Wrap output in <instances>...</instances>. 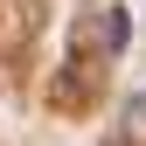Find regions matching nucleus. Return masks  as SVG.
<instances>
[{"label": "nucleus", "instance_id": "obj_1", "mask_svg": "<svg viewBox=\"0 0 146 146\" xmlns=\"http://www.w3.org/2000/svg\"><path fill=\"white\" fill-rule=\"evenodd\" d=\"M98 42H104V49H125V7H118V0L98 7Z\"/></svg>", "mask_w": 146, "mask_h": 146}, {"label": "nucleus", "instance_id": "obj_2", "mask_svg": "<svg viewBox=\"0 0 146 146\" xmlns=\"http://www.w3.org/2000/svg\"><path fill=\"white\" fill-rule=\"evenodd\" d=\"M118 132L132 139V146H146V90H139L132 104H125V125H118Z\"/></svg>", "mask_w": 146, "mask_h": 146}]
</instances>
